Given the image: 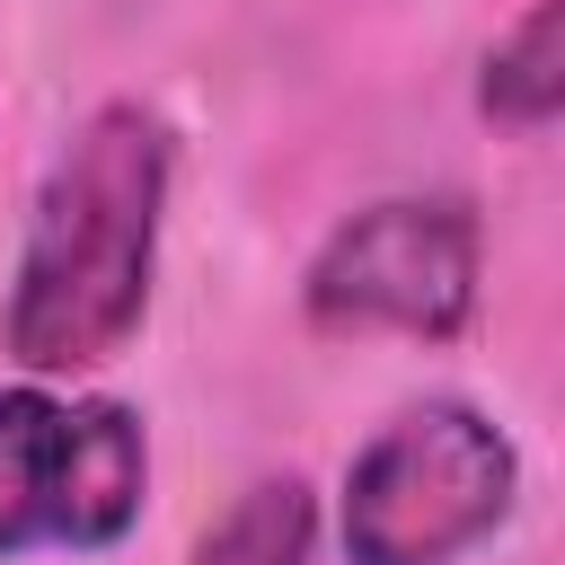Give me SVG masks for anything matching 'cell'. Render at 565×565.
<instances>
[{"label": "cell", "mask_w": 565, "mask_h": 565, "mask_svg": "<svg viewBox=\"0 0 565 565\" xmlns=\"http://www.w3.org/2000/svg\"><path fill=\"white\" fill-rule=\"evenodd\" d=\"M159 212H168V124L132 97L97 106L71 150L44 168L0 344L18 371H97L141 335L150 274H159Z\"/></svg>", "instance_id": "cell-1"}, {"label": "cell", "mask_w": 565, "mask_h": 565, "mask_svg": "<svg viewBox=\"0 0 565 565\" xmlns=\"http://www.w3.org/2000/svg\"><path fill=\"white\" fill-rule=\"evenodd\" d=\"M512 486L521 459L477 406H406L344 468V565H450L494 539Z\"/></svg>", "instance_id": "cell-2"}, {"label": "cell", "mask_w": 565, "mask_h": 565, "mask_svg": "<svg viewBox=\"0 0 565 565\" xmlns=\"http://www.w3.org/2000/svg\"><path fill=\"white\" fill-rule=\"evenodd\" d=\"M150 441L115 397L0 388V565L26 547H115L141 521Z\"/></svg>", "instance_id": "cell-3"}, {"label": "cell", "mask_w": 565, "mask_h": 565, "mask_svg": "<svg viewBox=\"0 0 565 565\" xmlns=\"http://www.w3.org/2000/svg\"><path fill=\"white\" fill-rule=\"evenodd\" d=\"M477 256H486V230L459 194H388L309 256L300 309L327 335L397 327V335L450 344L477 309Z\"/></svg>", "instance_id": "cell-4"}, {"label": "cell", "mask_w": 565, "mask_h": 565, "mask_svg": "<svg viewBox=\"0 0 565 565\" xmlns=\"http://www.w3.org/2000/svg\"><path fill=\"white\" fill-rule=\"evenodd\" d=\"M185 565H318V494L300 477H256Z\"/></svg>", "instance_id": "cell-5"}, {"label": "cell", "mask_w": 565, "mask_h": 565, "mask_svg": "<svg viewBox=\"0 0 565 565\" xmlns=\"http://www.w3.org/2000/svg\"><path fill=\"white\" fill-rule=\"evenodd\" d=\"M477 106L512 132H547L556 106H565V9L539 0L494 53H486V79H477Z\"/></svg>", "instance_id": "cell-6"}]
</instances>
